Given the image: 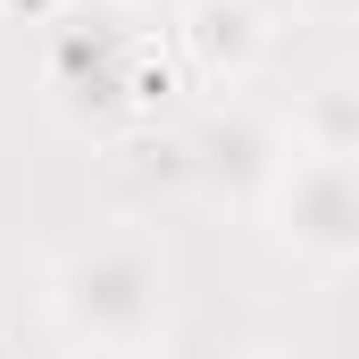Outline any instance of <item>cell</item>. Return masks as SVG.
Listing matches in <instances>:
<instances>
[{
  "label": "cell",
  "instance_id": "6da1fadb",
  "mask_svg": "<svg viewBox=\"0 0 359 359\" xmlns=\"http://www.w3.org/2000/svg\"><path fill=\"white\" fill-rule=\"evenodd\" d=\"M59 309L76 334H100V343H126L159 318V268L134 251V243H100L76 268L59 276Z\"/></svg>",
  "mask_w": 359,
  "mask_h": 359
},
{
  "label": "cell",
  "instance_id": "277c9868",
  "mask_svg": "<svg viewBox=\"0 0 359 359\" xmlns=\"http://www.w3.org/2000/svg\"><path fill=\"white\" fill-rule=\"evenodd\" d=\"M309 151L359 168V84H326L309 100Z\"/></svg>",
  "mask_w": 359,
  "mask_h": 359
},
{
  "label": "cell",
  "instance_id": "7a4b0ae2",
  "mask_svg": "<svg viewBox=\"0 0 359 359\" xmlns=\"http://www.w3.org/2000/svg\"><path fill=\"white\" fill-rule=\"evenodd\" d=\"M284 234L309 243V251H326V259L359 251V168H343V159L292 168L284 176Z\"/></svg>",
  "mask_w": 359,
  "mask_h": 359
},
{
  "label": "cell",
  "instance_id": "5b68a950",
  "mask_svg": "<svg viewBox=\"0 0 359 359\" xmlns=\"http://www.w3.org/2000/svg\"><path fill=\"white\" fill-rule=\"evenodd\" d=\"M318 8H359V0H318Z\"/></svg>",
  "mask_w": 359,
  "mask_h": 359
},
{
  "label": "cell",
  "instance_id": "3957f363",
  "mask_svg": "<svg viewBox=\"0 0 359 359\" xmlns=\"http://www.w3.org/2000/svg\"><path fill=\"white\" fill-rule=\"evenodd\" d=\"M184 25H192V42L209 50V67H251V59H259V42H268V34H259V17H251V0H192V17H184Z\"/></svg>",
  "mask_w": 359,
  "mask_h": 359
}]
</instances>
